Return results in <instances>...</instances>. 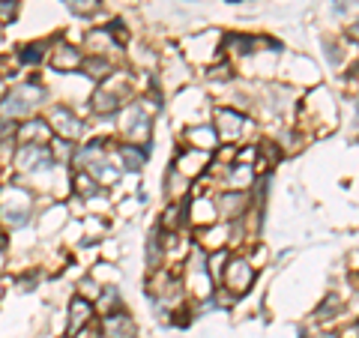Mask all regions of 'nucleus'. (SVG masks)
Returning a JSON list of instances; mask_svg holds the SVG:
<instances>
[{
  "instance_id": "nucleus-1",
  "label": "nucleus",
  "mask_w": 359,
  "mask_h": 338,
  "mask_svg": "<svg viewBox=\"0 0 359 338\" xmlns=\"http://www.w3.org/2000/svg\"><path fill=\"white\" fill-rule=\"evenodd\" d=\"M45 102V90L39 84H18L13 90H6V96L0 99V117L4 120H18V117H27L33 114L39 105Z\"/></svg>"
},
{
  "instance_id": "nucleus-2",
  "label": "nucleus",
  "mask_w": 359,
  "mask_h": 338,
  "mask_svg": "<svg viewBox=\"0 0 359 338\" xmlns=\"http://www.w3.org/2000/svg\"><path fill=\"white\" fill-rule=\"evenodd\" d=\"M210 269H207V255L195 249L192 257L186 261V285H192L189 290H195L198 297H210L212 294V281H210Z\"/></svg>"
},
{
  "instance_id": "nucleus-3",
  "label": "nucleus",
  "mask_w": 359,
  "mask_h": 338,
  "mask_svg": "<svg viewBox=\"0 0 359 338\" xmlns=\"http://www.w3.org/2000/svg\"><path fill=\"white\" fill-rule=\"evenodd\" d=\"M15 165H18V171H25V174L48 171V168L54 165V156L45 144H21V150L15 156Z\"/></svg>"
},
{
  "instance_id": "nucleus-4",
  "label": "nucleus",
  "mask_w": 359,
  "mask_h": 338,
  "mask_svg": "<svg viewBox=\"0 0 359 338\" xmlns=\"http://www.w3.org/2000/svg\"><path fill=\"white\" fill-rule=\"evenodd\" d=\"M123 132L129 135L132 141H147L150 132H153V120L147 114V108L141 102H132L126 108V114H123Z\"/></svg>"
},
{
  "instance_id": "nucleus-5",
  "label": "nucleus",
  "mask_w": 359,
  "mask_h": 338,
  "mask_svg": "<svg viewBox=\"0 0 359 338\" xmlns=\"http://www.w3.org/2000/svg\"><path fill=\"white\" fill-rule=\"evenodd\" d=\"M252 278H255V269H252V264L245 261V257L231 261L228 269H224V285H228L233 294H245L249 285H252Z\"/></svg>"
},
{
  "instance_id": "nucleus-6",
  "label": "nucleus",
  "mask_w": 359,
  "mask_h": 338,
  "mask_svg": "<svg viewBox=\"0 0 359 338\" xmlns=\"http://www.w3.org/2000/svg\"><path fill=\"white\" fill-rule=\"evenodd\" d=\"M51 120H54V126L60 129V135H63V138H81V135H84V123L78 120V117L72 114L69 108L57 105V108L51 111Z\"/></svg>"
},
{
  "instance_id": "nucleus-7",
  "label": "nucleus",
  "mask_w": 359,
  "mask_h": 338,
  "mask_svg": "<svg viewBox=\"0 0 359 338\" xmlns=\"http://www.w3.org/2000/svg\"><path fill=\"white\" fill-rule=\"evenodd\" d=\"M105 338H135V323L129 314L123 311L105 314Z\"/></svg>"
},
{
  "instance_id": "nucleus-8",
  "label": "nucleus",
  "mask_w": 359,
  "mask_h": 338,
  "mask_svg": "<svg viewBox=\"0 0 359 338\" xmlns=\"http://www.w3.org/2000/svg\"><path fill=\"white\" fill-rule=\"evenodd\" d=\"M216 123H219V126H216V135H222V138H237V135L243 132V123H245V117L240 114V111H233V108H228V111H219V114H216Z\"/></svg>"
},
{
  "instance_id": "nucleus-9",
  "label": "nucleus",
  "mask_w": 359,
  "mask_h": 338,
  "mask_svg": "<svg viewBox=\"0 0 359 338\" xmlns=\"http://www.w3.org/2000/svg\"><path fill=\"white\" fill-rule=\"evenodd\" d=\"M84 45H87V51L93 54V58H108V48H117V39L111 36L105 27H96V30H90L84 36Z\"/></svg>"
},
{
  "instance_id": "nucleus-10",
  "label": "nucleus",
  "mask_w": 359,
  "mask_h": 338,
  "mask_svg": "<svg viewBox=\"0 0 359 338\" xmlns=\"http://www.w3.org/2000/svg\"><path fill=\"white\" fill-rule=\"evenodd\" d=\"M18 138L25 144H45L51 138V126L45 120H27V123H21Z\"/></svg>"
},
{
  "instance_id": "nucleus-11",
  "label": "nucleus",
  "mask_w": 359,
  "mask_h": 338,
  "mask_svg": "<svg viewBox=\"0 0 359 338\" xmlns=\"http://www.w3.org/2000/svg\"><path fill=\"white\" fill-rule=\"evenodd\" d=\"M245 204H249L245 191H224V195L216 198V210L222 212L224 219H233L240 210H245Z\"/></svg>"
},
{
  "instance_id": "nucleus-12",
  "label": "nucleus",
  "mask_w": 359,
  "mask_h": 338,
  "mask_svg": "<svg viewBox=\"0 0 359 338\" xmlns=\"http://www.w3.org/2000/svg\"><path fill=\"white\" fill-rule=\"evenodd\" d=\"M81 51L78 48H69V45H57V51H54V66L63 72H72V69H81Z\"/></svg>"
},
{
  "instance_id": "nucleus-13",
  "label": "nucleus",
  "mask_w": 359,
  "mask_h": 338,
  "mask_svg": "<svg viewBox=\"0 0 359 338\" xmlns=\"http://www.w3.org/2000/svg\"><path fill=\"white\" fill-rule=\"evenodd\" d=\"M189 141L195 144L192 150L207 153V150H212L219 144V135H216V129H210V126H195V129H189Z\"/></svg>"
},
{
  "instance_id": "nucleus-14",
  "label": "nucleus",
  "mask_w": 359,
  "mask_h": 338,
  "mask_svg": "<svg viewBox=\"0 0 359 338\" xmlns=\"http://www.w3.org/2000/svg\"><path fill=\"white\" fill-rule=\"evenodd\" d=\"M90 318H93V306H90L84 297H75V299H72V320H69V330L78 332L81 326L90 323Z\"/></svg>"
},
{
  "instance_id": "nucleus-15",
  "label": "nucleus",
  "mask_w": 359,
  "mask_h": 338,
  "mask_svg": "<svg viewBox=\"0 0 359 338\" xmlns=\"http://www.w3.org/2000/svg\"><path fill=\"white\" fill-rule=\"evenodd\" d=\"M120 159H123V168L126 171H141V165L147 162V144L144 147H120Z\"/></svg>"
},
{
  "instance_id": "nucleus-16",
  "label": "nucleus",
  "mask_w": 359,
  "mask_h": 338,
  "mask_svg": "<svg viewBox=\"0 0 359 338\" xmlns=\"http://www.w3.org/2000/svg\"><path fill=\"white\" fill-rule=\"evenodd\" d=\"M72 186H75V195H81V198H96L99 191H102V186H99L87 171H78L75 180H72Z\"/></svg>"
},
{
  "instance_id": "nucleus-17",
  "label": "nucleus",
  "mask_w": 359,
  "mask_h": 338,
  "mask_svg": "<svg viewBox=\"0 0 359 338\" xmlns=\"http://www.w3.org/2000/svg\"><path fill=\"white\" fill-rule=\"evenodd\" d=\"M147 264H150V269H159V264H162V234H159V231H153V234H150Z\"/></svg>"
},
{
  "instance_id": "nucleus-18",
  "label": "nucleus",
  "mask_w": 359,
  "mask_h": 338,
  "mask_svg": "<svg viewBox=\"0 0 359 338\" xmlns=\"http://www.w3.org/2000/svg\"><path fill=\"white\" fill-rule=\"evenodd\" d=\"M81 69L93 72L90 78H105L111 66H108V58H87V60H81Z\"/></svg>"
},
{
  "instance_id": "nucleus-19",
  "label": "nucleus",
  "mask_w": 359,
  "mask_h": 338,
  "mask_svg": "<svg viewBox=\"0 0 359 338\" xmlns=\"http://www.w3.org/2000/svg\"><path fill=\"white\" fill-rule=\"evenodd\" d=\"M69 9L75 15H93L99 9V0H69Z\"/></svg>"
},
{
  "instance_id": "nucleus-20",
  "label": "nucleus",
  "mask_w": 359,
  "mask_h": 338,
  "mask_svg": "<svg viewBox=\"0 0 359 338\" xmlns=\"http://www.w3.org/2000/svg\"><path fill=\"white\" fill-rule=\"evenodd\" d=\"M18 15V0H0V25H9Z\"/></svg>"
},
{
  "instance_id": "nucleus-21",
  "label": "nucleus",
  "mask_w": 359,
  "mask_h": 338,
  "mask_svg": "<svg viewBox=\"0 0 359 338\" xmlns=\"http://www.w3.org/2000/svg\"><path fill=\"white\" fill-rule=\"evenodd\" d=\"M42 48L45 45H27V48L21 51V60L25 63H39L42 60Z\"/></svg>"
},
{
  "instance_id": "nucleus-22",
  "label": "nucleus",
  "mask_w": 359,
  "mask_h": 338,
  "mask_svg": "<svg viewBox=\"0 0 359 338\" xmlns=\"http://www.w3.org/2000/svg\"><path fill=\"white\" fill-rule=\"evenodd\" d=\"M332 13H335V15L353 13V0H332Z\"/></svg>"
},
{
  "instance_id": "nucleus-23",
  "label": "nucleus",
  "mask_w": 359,
  "mask_h": 338,
  "mask_svg": "<svg viewBox=\"0 0 359 338\" xmlns=\"http://www.w3.org/2000/svg\"><path fill=\"white\" fill-rule=\"evenodd\" d=\"M99 297V288H96V281L93 278H87V281H81V297Z\"/></svg>"
},
{
  "instance_id": "nucleus-24",
  "label": "nucleus",
  "mask_w": 359,
  "mask_h": 338,
  "mask_svg": "<svg viewBox=\"0 0 359 338\" xmlns=\"http://www.w3.org/2000/svg\"><path fill=\"white\" fill-rule=\"evenodd\" d=\"M233 42H237V36H228V42H224V45H233ZM240 45H243V48H252L255 42H249V39H243V36H240Z\"/></svg>"
},
{
  "instance_id": "nucleus-25",
  "label": "nucleus",
  "mask_w": 359,
  "mask_h": 338,
  "mask_svg": "<svg viewBox=\"0 0 359 338\" xmlns=\"http://www.w3.org/2000/svg\"><path fill=\"white\" fill-rule=\"evenodd\" d=\"M4 96H6V84H4V81H0V99H4Z\"/></svg>"
},
{
  "instance_id": "nucleus-26",
  "label": "nucleus",
  "mask_w": 359,
  "mask_h": 338,
  "mask_svg": "<svg viewBox=\"0 0 359 338\" xmlns=\"http://www.w3.org/2000/svg\"><path fill=\"white\" fill-rule=\"evenodd\" d=\"M0 75H4V58H0Z\"/></svg>"
},
{
  "instance_id": "nucleus-27",
  "label": "nucleus",
  "mask_w": 359,
  "mask_h": 338,
  "mask_svg": "<svg viewBox=\"0 0 359 338\" xmlns=\"http://www.w3.org/2000/svg\"><path fill=\"white\" fill-rule=\"evenodd\" d=\"M320 338H339V335H320Z\"/></svg>"
}]
</instances>
